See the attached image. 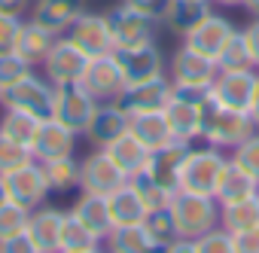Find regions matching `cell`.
I'll return each mask as SVG.
<instances>
[{
  "label": "cell",
  "instance_id": "1",
  "mask_svg": "<svg viewBox=\"0 0 259 253\" xmlns=\"http://www.w3.org/2000/svg\"><path fill=\"white\" fill-rule=\"evenodd\" d=\"M171 223L177 238H201L204 232L220 226V201L213 195H198V192H186L177 189L171 204H168Z\"/></svg>",
  "mask_w": 259,
  "mask_h": 253
},
{
  "label": "cell",
  "instance_id": "2",
  "mask_svg": "<svg viewBox=\"0 0 259 253\" xmlns=\"http://www.w3.org/2000/svg\"><path fill=\"white\" fill-rule=\"evenodd\" d=\"M256 132L250 113H238L229 107H220L213 101L204 104V129H201V144L217 147L223 153H232L238 144H244Z\"/></svg>",
  "mask_w": 259,
  "mask_h": 253
},
{
  "label": "cell",
  "instance_id": "3",
  "mask_svg": "<svg viewBox=\"0 0 259 253\" xmlns=\"http://www.w3.org/2000/svg\"><path fill=\"white\" fill-rule=\"evenodd\" d=\"M229 165V153L217 150V147H189L183 168H180V189L186 192H198V195H217L220 177Z\"/></svg>",
  "mask_w": 259,
  "mask_h": 253
},
{
  "label": "cell",
  "instance_id": "4",
  "mask_svg": "<svg viewBox=\"0 0 259 253\" xmlns=\"http://www.w3.org/2000/svg\"><path fill=\"white\" fill-rule=\"evenodd\" d=\"M52 98H55V86L40 70H31L22 82H16L13 89H7L0 95V107L4 110H22V113L46 119L52 113Z\"/></svg>",
  "mask_w": 259,
  "mask_h": 253
},
{
  "label": "cell",
  "instance_id": "5",
  "mask_svg": "<svg viewBox=\"0 0 259 253\" xmlns=\"http://www.w3.org/2000/svg\"><path fill=\"white\" fill-rule=\"evenodd\" d=\"M107 16V25H110V34H113V43L116 46H138V43H150L156 40L162 22L135 10L132 4H116L113 10L104 13Z\"/></svg>",
  "mask_w": 259,
  "mask_h": 253
},
{
  "label": "cell",
  "instance_id": "6",
  "mask_svg": "<svg viewBox=\"0 0 259 253\" xmlns=\"http://www.w3.org/2000/svg\"><path fill=\"white\" fill-rule=\"evenodd\" d=\"M113 58L122 67L125 86L144 82V79H153V76L168 73V61H165V55H162V49H159L156 40L138 43V46H116L113 49Z\"/></svg>",
  "mask_w": 259,
  "mask_h": 253
},
{
  "label": "cell",
  "instance_id": "7",
  "mask_svg": "<svg viewBox=\"0 0 259 253\" xmlns=\"http://www.w3.org/2000/svg\"><path fill=\"white\" fill-rule=\"evenodd\" d=\"M89 55L79 52L64 34L55 40V46L49 49V55L40 64V73L52 82V86H70V82H82L85 67H89Z\"/></svg>",
  "mask_w": 259,
  "mask_h": 253
},
{
  "label": "cell",
  "instance_id": "8",
  "mask_svg": "<svg viewBox=\"0 0 259 253\" xmlns=\"http://www.w3.org/2000/svg\"><path fill=\"white\" fill-rule=\"evenodd\" d=\"M98 101L85 92L82 82H70V86H55V98H52V119H58L61 125L73 129L76 135L85 132V125L95 113Z\"/></svg>",
  "mask_w": 259,
  "mask_h": 253
},
{
  "label": "cell",
  "instance_id": "9",
  "mask_svg": "<svg viewBox=\"0 0 259 253\" xmlns=\"http://www.w3.org/2000/svg\"><path fill=\"white\" fill-rule=\"evenodd\" d=\"M220 67L210 55L195 52L192 46H180L171 58H168V76L174 86H195V89H210L217 79Z\"/></svg>",
  "mask_w": 259,
  "mask_h": 253
},
{
  "label": "cell",
  "instance_id": "10",
  "mask_svg": "<svg viewBox=\"0 0 259 253\" xmlns=\"http://www.w3.org/2000/svg\"><path fill=\"white\" fill-rule=\"evenodd\" d=\"M125 183L128 174L107 156V150H92L85 159H79V192L110 195Z\"/></svg>",
  "mask_w": 259,
  "mask_h": 253
},
{
  "label": "cell",
  "instance_id": "11",
  "mask_svg": "<svg viewBox=\"0 0 259 253\" xmlns=\"http://www.w3.org/2000/svg\"><path fill=\"white\" fill-rule=\"evenodd\" d=\"M4 189H7V198L34 210L40 204H46V198L52 195L49 192V183H46V174H43V165L34 159L10 174H4Z\"/></svg>",
  "mask_w": 259,
  "mask_h": 253
},
{
  "label": "cell",
  "instance_id": "12",
  "mask_svg": "<svg viewBox=\"0 0 259 253\" xmlns=\"http://www.w3.org/2000/svg\"><path fill=\"white\" fill-rule=\"evenodd\" d=\"M132 129V113H128L119 101H101L85 125L82 138L89 141L92 150H104L107 144H113L116 138H122Z\"/></svg>",
  "mask_w": 259,
  "mask_h": 253
},
{
  "label": "cell",
  "instance_id": "13",
  "mask_svg": "<svg viewBox=\"0 0 259 253\" xmlns=\"http://www.w3.org/2000/svg\"><path fill=\"white\" fill-rule=\"evenodd\" d=\"M256 67H244V70H220L213 86H210V101L238 113H250V101H253V89H256Z\"/></svg>",
  "mask_w": 259,
  "mask_h": 253
},
{
  "label": "cell",
  "instance_id": "14",
  "mask_svg": "<svg viewBox=\"0 0 259 253\" xmlns=\"http://www.w3.org/2000/svg\"><path fill=\"white\" fill-rule=\"evenodd\" d=\"M64 37H67L79 52H85L89 58H101V55H110V52L116 49L104 13H89V10H85V13L67 28Z\"/></svg>",
  "mask_w": 259,
  "mask_h": 253
},
{
  "label": "cell",
  "instance_id": "15",
  "mask_svg": "<svg viewBox=\"0 0 259 253\" xmlns=\"http://www.w3.org/2000/svg\"><path fill=\"white\" fill-rule=\"evenodd\" d=\"M171 95H174V82H171L168 73H162V76H153V79H144V82L125 86L119 104L132 116H138V113H156V110L168 107Z\"/></svg>",
  "mask_w": 259,
  "mask_h": 253
},
{
  "label": "cell",
  "instance_id": "16",
  "mask_svg": "<svg viewBox=\"0 0 259 253\" xmlns=\"http://www.w3.org/2000/svg\"><path fill=\"white\" fill-rule=\"evenodd\" d=\"M82 86L85 92L101 104V101H119L122 92H125V76H122V67L119 61L110 55H101V58H92L89 67H85V76H82Z\"/></svg>",
  "mask_w": 259,
  "mask_h": 253
},
{
  "label": "cell",
  "instance_id": "17",
  "mask_svg": "<svg viewBox=\"0 0 259 253\" xmlns=\"http://www.w3.org/2000/svg\"><path fill=\"white\" fill-rule=\"evenodd\" d=\"M76 141H79V135L73 129H67L58 119L46 116V119H40V129L31 141V153H34L37 162H49V159L76 153Z\"/></svg>",
  "mask_w": 259,
  "mask_h": 253
},
{
  "label": "cell",
  "instance_id": "18",
  "mask_svg": "<svg viewBox=\"0 0 259 253\" xmlns=\"http://www.w3.org/2000/svg\"><path fill=\"white\" fill-rule=\"evenodd\" d=\"M165 119H168V129H171L174 141H180V144H198L201 141L204 104H195V101L171 95V101L165 107Z\"/></svg>",
  "mask_w": 259,
  "mask_h": 253
},
{
  "label": "cell",
  "instance_id": "19",
  "mask_svg": "<svg viewBox=\"0 0 259 253\" xmlns=\"http://www.w3.org/2000/svg\"><path fill=\"white\" fill-rule=\"evenodd\" d=\"M189 147H192V144L171 141V144H165V147H159V150H150V159H147V168H144V171H147L159 186L177 192V189H180V168H183V159H186Z\"/></svg>",
  "mask_w": 259,
  "mask_h": 253
},
{
  "label": "cell",
  "instance_id": "20",
  "mask_svg": "<svg viewBox=\"0 0 259 253\" xmlns=\"http://www.w3.org/2000/svg\"><path fill=\"white\" fill-rule=\"evenodd\" d=\"M213 13L210 0H168V7L162 13V28L171 31L174 37L192 34L207 16Z\"/></svg>",
  "mask_w": 259,
  "mask_h": 253
},
{
  "label": "cell",
  "instance_id": "21",
  "mask_svg": "<svg viewBox=\"0 0 259 253\" xmlns=\"http://www.w3.org/2000/svg\"><path fill=\"white\" fill-rule=\"evenodd\" d=\"M85 13V0H34L31 4V19L52 34H67V28Z\"/></svg>",
  "mask_w": 259,
  "mask_h": 253
},
{
  "label": "cell",
  "instance_id": "22",
  "mask_svg": "<svg viewBox=\"0 0 259 253\" xmlns=\"http://www.w3.org/2000/svg\"><path fill=\"white\" fill-rule=\"evenodd\" d=\"M107 253H165V241L150 232L147 223L119 226L104 238Z\"/></svg>",
  "mask_w": 259,
  "mask_h": 253
},
{
  "label": "cell",
  "instance_id": "23",
  "mask_svg": "<svg viewBox=\"0 0 259 253\" xmlns=\"http://www.w3.org/2000/svg\"><path fill=\"white\" fill-rule=\"evenodd\" d=\"M232 31H235V22H232L229 16H223V13H210V16L192 31V34L183 37V43L192 46V49L201 52V55H210V58L217 61V52L223 49V43L229 40Z\"/></svg>",
  "mask_w": 259,
  "mask_h": 253
},
{
  "label": "cell",
  "instance_id": "24",
  "mask_svg": "<svg viewBox=\"0 0 259 253\" xmlns=\"http://www.w3.org/2000/svg\"><path fill=\"white\" fill-rule=\"evenodd\" d=\"M61 223H64V210L52 207V204H40L31 210L28 220V235L37 244L40 253H58V238H61Z\"/></svg>",
  "mask_w": 259,
  "mask_h": 253
},
{
  "label": "cell",
  "instance_id": "25",
  "mask_svg": "<svg viewBox=\"0 0 259 253\" xmlns=\"http://www.w3.org/2000/svg\"><path fill=\"white\" fill-rule=\"evenodd\" d=\"M107 204H110L113 229H119V226H138V223H147V217H150V207L141 198V192L132 186V180H128L125 186H119L116 192H110Z\"/></svg>",
  "mask_w": 259,
  "mask_h": 253
},
{
  "label": "cell",
  "instance_id": "26",
  "mask_svg": "<svg viewBox=\"0 0 259 253\" xmlns=\"http://www.w3.org/2000/svg\"><path fill=\"white\" fill-rule=\"evenodd\" d=\"M79 223H85L101 241L113 232V220H110V204H107V195H95V192H79L76 201L67 207Z\"/></svg>",
  "mask_w": 259,
  "mask_h": 253
},
{
  "label": "cell",
  "instance_id": "27",
  "mask_svg": "<svg viewBox=\"0 0 259 253\" xmlns=\"http://www.w3.org/2000/svg\"><path fill=\"white\" fill-rule=\"evenodd\" d=\"M55 40H58V34H52L49 28L37 25L34 19H25V22H22V31H19V37H16V52H19L28 64L40 67L43 58L49 55V49L55 46Z\"/></svg>",
  "mask_w": 259,
  "mask_h": 253
},
{
  "label": "cell",
  "instance_id": "28",
  "mask_svg": "<svg viewBox=\"0 0 259 253\" xmlns=\"http://www.w3.org/2000/svg\"><path fill=\"white\" fill-rule=\"evenodd\" d=\"M259 192V180L253 174H247L232 156H229V165L220 177V186H217V201L220 204H232V201H244V198H253Z\"/></svg>",
  "mask_w": 259,
  "mask_h": 253
},
{
  "label": "cell",
  "instance_id": "29",
  "mask_svg": "<svg viewBox=\"0 0 259 253\" xmlns=\"http://www.w3.org/2000/svg\"><path fill=\"white\" fill-rule=\"evenodd\" d=\"M104 150H107V156H110L128 177H135L138 171H144V168H147V159H150V150H147L132 132H125L122 138H116V141L107 144Z\"/></svg>",
  "mask_w": 259,
  "mask_h": 253
},
{
  "label": "cell",
  "instance_id": "30",
  "mask_svg": "<svg viewBox=\"0 0 259 253\" xmlns=\"http://www.w3.org/2000/svg\"><path fill=\"white\" fill-rule=\"evenodd\" d=\"M132 132L147 150H159L165 144H171V129H168V119H165V110H156V113H138L132 116Z\"/></svg>",
  "mask_w": 259,
  "mask_h": 253
},
{
  "label": "cell",
  "instance_id": "31",
  "mask_svg": "<svg viewBox=\"0 0 259 253\" xmlns=\"http://www.w3.org/2000/svg\"><path fill=\"white\" fill-rule=\"evenodd\" d=\"M40 165H43V174H46L49 192L64 195V192L79 189V159H76V153H70V156H58V159L40 162Z\"/></svg>",
  "mask_w": 259,
  "mask_h": 253
},
{
  "label": "cell",
  "instance_id": "32",
  "mask_svg": "<svg viewBox=\"0 0 259 253\" xmlns=\"http://www.w3.org/2000/svg\"><path fill=\"white\" fill-rule=\"evenodd\" d=\"M95 247H104V241H101L85 223H79L70 210H64L61 238H58V253H85V250H95Z\"/></svg>",
  "mask_w": 259,
  "mask_h": 253
},
{
  "label": "cell",
  "instance_id": "33",
  "mask_svg": "<svg viewBox=\"0 0 259 253\" xmlns=\"http://www.w3.org/2000/svg\"><path fill=\"white\" fill-rule=\"evenodd\" d=\"M220 226L226 232H241V229H253L259 226V198H244V201H232V204H220Z\"/></svg>",
  "mask_w": 259,
  "mask_h": 253
},
{
  "label": "cell",
  "instance_id": "34",
  "mask_svg": "<svg viewBox=\"0 0 259 253\" xmlns=\"http://www.w3.org/2000/svg\"><path fill=\"white\" fill-rule=\"evenodd\" d=\"M37 129H40V116L22 113V110H4V116H0V135L22 147H31Z\"/></svg>",
  "mask_w": 259,
  "mask_h": 253
},
{
  "label": "cell",
  "instance_id": "35",
  "mask_svg": "<svg viewBox=\"0 0 259 253\" xmlns=\"http://www.w3.org/2000/svg\"><path fill=\"white\" fill-rule=\"evenodd\" d=\"M217 67H220V70H244V67H253L244 28H235V31L229 34V40H226L223 49L217 52Z\"/></svg>",
  "mask_w": 259,
  "mask_h": 253
},
{
  "label": "cell",
  "instance_id": "36",
  "mask_svg": "<svg viewBox=\"0 0 259 253\" xmlns=\"http://www.w3.org/2000/svg\"><path fill=\"white\" fill-rule=\"evenodd\" d=\"M132 180V186L141 192V198L147 201V207H150V214L153 210H165L168 204H171V198H174V192L171 189H165V186H159L147 171H138L135 177H128Z\"/></svg>",
  "mask_w": 259,
  "mask_h": 253
},
{
  "label": "cell",
  "instance_id": "37",
  "mask_svg": "<svg viewBox=\"0 0 259 253\" xmlns=\"http://www.w3.org/2000/svg\"><path fill=\"white\" fill-rule=\"evenodd\" d=\"M31 70H37L34 64H28L16 49L13 52H0V92L13 89L16 82H22Z\"/></svg>",
  "mask_w": 259,
  "mask_h": 253
},
{
  "label": "cell",
  "instance_id": "38",
  "mask_svg": "<svg viewBox=\"0 0 259 253\" xmlns=\"http://www.w3.org/2000/svg\"><path fill=\"white\" fill-rule=\"evenodd\" d=\"M28 220H31V210L7 198L4 204H0V241H4V238H13V235H19V232H25V229H28Z\"/></svg>",
  "mask_w": 259,
  "mask_h": 253
},
{
  "label": "cell",
  "instance_id": "39",
  "mask_svg": "<svg viewBox=\"0 0 259 253\" xmlns=\"http://www.w3.org/2000/svg\"><path fill=\"white\" fill-rule=\"evenodd\" d=\"M28 162H34L31 147H22V144H16V141L0 135V177L16 171V168H22V165H28Z\"/></svg>",
  "mask_w": 259,
  "mask_h": 253
},
{
  "label": "cell",
  "instance_id": "40",
  "mask_svg": "<svg viewBox=\"0 0 259 253\" xmlns=\"http://www.w3.org/2000/svg\"><path fill=\"white\" fill-rule=\"evenodd\" d=\"M229 156H232V159L247 171V174H253V177L259 180V129H256L244 144H238Z\"/></svg>",
  "mask_w": 259,
  "mask_h": 253
},
{
  "label": "cell",
  "instance_id": "41",
  "mask_svg": "<svg viewBox=\"0 0 259 253\" xmlns=\"http://www.w3.org/2000/svg\"><path fill=\"white\" fill-rule=\"evenodd\" d=\"M195 250L198 253H235V244H232V232H226L223 226L204 232L201 238H195Z\"/></svg>",
  "mask_w": 259,
  "mask_h": 253
},
{
  "label": "cell",
  "instance_id": "42",
  "mask_svg": "<svg viewBox=\"0 0 259 253\" xmlns=\"http://www.w3.org/2000/svg\"><path fill=\"white\" fill-rule=\"evenodd\" d=\"M22 16H10V13H0V52H13L16 49V37L22 31Z\"/></svg>",
  "mask_w": 259,
  "mask_h": 253
},
{
  "label": "cell",
  "instance_id": "43",
  "mask_svg": "<svg viewBox=\"0 0 259 253\" xmlns=\"http://www.w3.org/2000/svg\"><path fill=\"white\" fill-rule=\"evenodd\" d=\"M147 226H150V232H153L156 238H162L165 244H168L171 238H177V232H174V223H171V214H168V207H165V210H153V214L147 217Z\"/></svg>",
  "mask_w": 259,
  "mask_h": 253
},
{
  "label": "cell",
  "instance_id": "44",
  "mask_svg": "<svg viewBox=\"0 0 259 253\" xmlns=\"http://www.w3.org/2000/svg\"><path fill=\"white\" fill-rule=\"evenodd\" d=\"M232 244H235V253H259V226L232 232Z\"/></svg>",
  "mask_w": 259,
  "mask_h": 253
},
{
  "label": "cell",
  "instance_id": "45",
  "mask_svg": "<svg viewBox=\"0 0 259 253\" xmlns=\"http://www.w3.org/2000/svg\"><path fill=\"white\" fill-rule=\"evenodd\" d=\"M0 253H40V250H37V244L31 241L28 232H19V235H13V238H4V241H0Z\"/></svg>",
  "mask_w": 259,
  "mask_h": 253
},
{
  "label": "cell",
  "instance_id": "46",
  "mask_svg": "<svg viewBox=\"0 0 259 253\" xmlns=\"http://www.w3.org/2000/svg\"><path fill=\"white\" fill-rule=\"evenodd\" d=\"M125 4H132L135 10H141V13H147V16H153V19L162 22V13L168 7V0H125Z\"/></svg>",
  "mask_w": 259,
  "mask_h": 253
},
{
  "label": "cell",
  "instance_id": "47",
  "mask_svg": "<svg viewBox=\"0 0 259 253\" xmlns=\"http://www.w3.org/2000/svg\"><path fill=\"white\" fill-rule=\"evenodd\" d=\"M244 37H247V46H250V58H253V67L259 70V19H253V22L244 28Z\"/></svg>",
  "mask_w": 259,
  "mask_h": 253
},
{
  "label": "cell",
  "instance_id": "48",
  "mask_svg": "<svg viewBox=\"0 0 259 253\" xmlns=\"http://www.w3.org/2000/svg\"><path fill=\"white\" fill-rule=\"evenodd\" d=\"M165 253H198V250H195L192 238H171L165 244Z\"/></svg>",
  "mask_w": 259,
  "mask_h": 253
},
{
  "label": "cell",
  "instance_id": "49",
  "mask_svg": "<svg viewBox=\"0 0 259 253\" xmlns=\"http://www.w3.org/2000/svg\"><path fill=\"white\" fill-rule=\"evenodd\" d=\"M34 4V0H0V13H10V16H25V10Z\"/></svg>",
  "mask_w": 259,
  "mask_h": 253
},
{
  "label": "cell",
  "instance_id": "50",
  "mask_svg": "<svg viewBox=\"0 0 259 253\" xmlns=\"http://www.w3.org/2000/svg\"><path fill=\"white\" fill-rule=\"evenodd\" d=\"M250 119L259 129V76H256V89H253V101H250Z\"/></svg>",
  "mask_w": 259,
  "mask_h": 253
},
{
  "label": "cell",
  "instance_id": "51",
  "mask_svg": "<svg viewBox=\"0 0 259 253\" xmlns=\"http://www.w3.org/2000/svg\"><path fill=\"white\" fill-rule=\"evenodd\" d=\"M241 7H244L253 19H259V0H241Z\"/></svg>",
  "mask_w": 259,
  "mask_h": 253
},
{
  "label": "cell",
  "instance_id": "52",
  "mask_svg": "<svg viewBox=\"0 0 259 253\" xmlns=\"http://www.w3.org/2000/svg\"><path fill=\"white\" fill-rule=\"evenodd\" d=\"M213 7H223V10H229V7H241V0H210Z\"/></svg>",
  "mask_w": 259,
  "mask_h": 253
},
{
  "label": "cell",
  "instance_id": "53",
  "mask_svg": "<svg viewBox=\"0 0 259 253\" xmlns=\"http://www.w3.org/2000/svg\"><path fill=\"white\" fill-rule=\"evenodd\" d=\"M7 201V189H4V177H0V204Z\"/></svg>",
  "mask_w": 259,
  "mask_h": 253
},
{
  "label": "cell",
  "instance_id": "54",
  "mask_svg": "<svg viewBox=\"0 0 259 253\" xmlns=\"http://www.w3.org/2000/svg\"><path fill=\"white\" fill-rule=\"evenodd\" d=\"M85 253H107V247H95V250H85Z\"/></svg>",
  "mask_w": 259,
  "mask_h": 253
},
{
  "label": "cell",
  "instance_id": "55",
  "mask_svg": "<svg viewBox=\"0 0 259 253\" xmlns=\"http://www.w3.org/2000/svg\"><path fill=\"white\" fill-rule=\"evenodd\" d=\"M256 198H259V192H256Z\"/></svg>",
  "mask_w": 259,
  "mask_h": 253
},
{
  "label": "cell",
  "instance_id": "56",
  "mask_svg": "<svg viewBox=\"0 0 259 253\" xmlns=\"http://www.w3.org/2000/svg\"><path fill=\"white\" fill-rule=\"evenodd\" d=\"M0 95H4V92H0Z\"/></svg>",
  "mask_w": 259,
  "mask_h": 253
}]
</instances>
